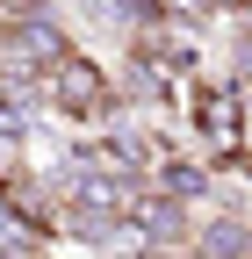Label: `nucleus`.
<instances>
[{
	"instance_id": "obj_3",
	"label": "nucleus",
	"mask_w": 252,
	"mask_h": 259,
	"mask_svg": "<svg viewBox=\"0 0 252 259\" xmlns=\"http://www.w3.org/2000/svg\"><path fill=\"white\" fill-rule=\"evenodd\" d=\"M187 259H245V216L224 209L202 223V238H187Z\"/></svg>"
},
{
	"instance_id": "obj_2",
	"label": "nucleus",
	"mask_w": 252,
	"mask_h": 259,
	"mask_svg": "<svg viewBox=\"0 0 252 259\" xmlns=\"http://www.w3.org/2000/svg\"><path fill=\"white\" fill-rule=\"evenodd\" d=\"M151 194H166V202H180V209H195V202H209V187H216V173H209V151L202 158H159L151 166V180H144Z\"/></svg>"
},
{
	"instance_id": "obj_5",
	"label": "nucleus",
	"mask_w": 252,
	"mask_h": 259,
	"mask_svg": "<svg viewBox=\"0 0 252 259\" xmlns=\"http://www.w3.org/2000/svg\"><path fill=\"white\" fill-rule=\"evenodd\" d=\"M209 15H245V0H202Z\"/></svg>"
},
{
	"instance_id": "obj_1",
	"label": "nucleus",
	"mask_w": 252,
	"mask_h": 259,
	"mask_svg": "<svg viewBox=\"0 0 252 259\" xmlns=\"http://www.w3.org/2000/svg\"><path fill=\"white\" fill-rule=\"evenodd\" d=\"M36 94H44L58 115H72V122H108L115 115V79L87 51H65L51 72H36Z\"/></svg>"
},
{
	"instance_id": "obj_4",
	"label": "nucleus",
	"mask_w": 252,
	"mask_h": 259,
	"mask_svg": "<svg viewBox=\"0 0 252 259\" xmlns=\"http://www.w3.org/2000/svg\"><path fill=\"white\" fill-rule=\"evenodd\" d=\"M0 259H29V238H0Z\"/></svg>"
}]
</instances>
